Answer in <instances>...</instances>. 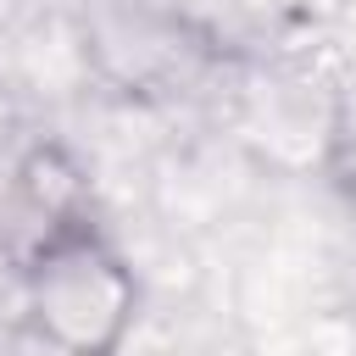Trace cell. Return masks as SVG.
Instances as JSON below:
<instances>
[{
    "label": "cell",
    "mask_w": 356,
    "mask_h": 356,
    "mask_svg": "<svg viewBox=\"0 0 356 356\" xmlns=\"http://www.w3.org/2000/svg\"><path fill=\"white\" fill-rule=\"evenodd\" d=\"M78 56L106 100L172 111L222 78L228 39L178 0H89L78 11Z\"/></svg>",
    "instance_id": "6da1fadb"
},
{
    "label": "cell",
    "mask_w": 356,
    "mask_h": 356,
    "mask_svg": "<svg viewBox=\"0 0 356 356\" xmlns=\"http://www.w3.org/2000/svg\"><path fill=\"white\" fill-rule=\"evenodd\" d=\"M11 289H17V312H11L17 323L83 356H122L145 306V284L134 261L100 222H83L56 245H44L39 256H28Z\"/></svg>",
    "instance_id": "7a4b0ae2"
},
{
    "label": "cell",
    "mask_w": 356,
    "mask_h": 356,
    "mask_svg": "<svg viewBox=\"0 0 356 356\" xmlns=\"http://www.w3.org/2000/svg\"><path fill=\"white\" fill-rule=\"evenodd\" d=\"M83 222H100L95 217V178H89L83 156L56 134L17 145V167H11V278L28 256H39L44 245H56L61 234H72Z\"/></svg>",
    "instance_id": "3957f363"
},
{
    "label": "cell",
    "mask_w": 356,
    "mask_h": 356,
    "mask_svg": "<svg viewBox=\"0 0 356 356\" xmlns=\"http://www.w3.org/2000/svg\"><path fill=\"white\" fill-rule=\"evenodd\" d=\"M317 167L328 178V189L356 206V89H345L328 117H323V139H317Z\"/></svg>",
    "instance_id": "277c9868"
},
{
    "label": "cell",
    "mask_w": 356,
    "mask_h": 356,
    "mask_svg": "<svg viewBox=\"0 0 356 356\" xmlns=\"http://www.w3.org/2000/svg\"><path fill=\"white\" fill-rule=\"evenodd\" d=\"M0 356H83V350H72V345H61V339H50V334L6 317V328H0Z\"/></svg>",
    "instance_id": "5b68a950"
},
{
    "label": "cell",
    "mask_w": 356,
    "mask_h": 356,
    "mask_svg": "<svg viewBox=\"0 0 356 356\" xmlns=\"http://www.w3.org/2000/svg\"><path fill=\"white\" fill-rule=\"evenodd\" d=\"M11 167L17 145H0V278H11Z\"/></svg>",
    "instance_id": "8992f818"
}]
</instances>
